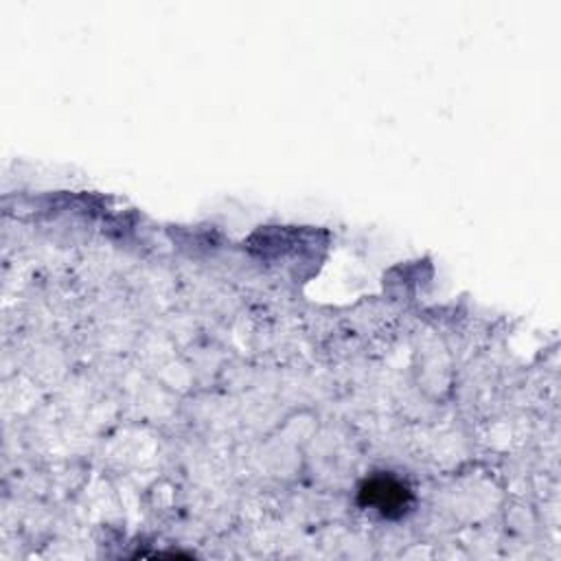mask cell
Listing matches in <instances>:
<instances>
[{
    "label": "cell",
    "instance_id": "6da1fadb",
    "mask_svg": "<svg viewBox=\"0 0 561 561\" xmlns=\"http://www.w3.org/2000/svg\"><path fill=\"white\" fill-rule=\"evenodd\" d=\"M359 502L379 511L383 517H399L408 511L412 493L403 482L390 476H375L362 484Z\"/></svg>",
    "mask_w": 561,
    "mask_h": 561
}]
</instances>
